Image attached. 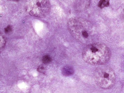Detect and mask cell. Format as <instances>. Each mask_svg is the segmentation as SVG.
Listing matches in <instances>:
<instances>
[{"instance_id":"1","label":"cell","mask_w":124,"mask_h":93,"mask_svg":"<svg viewBox=\"0 0 124 93\" xmlns=\"http://www.w3.org/2000/svg\"><path fill=\"white\" fill-rule=\"evenodd\" d=\"M68 29L71 35L76 39L80 40L87 38L91 33L92 26L88 21L81 18L70 19L68 21Z\"/></svg>"},{"instance_id":"2","label":"cell","mask_w":124,"mask_h":93,"mask_svg":"<svg viewBox=\"0 0 124 93\" xmlns=\"http://www.w3.org/2000/svg\"><path fill=\"white\" fill-rule=\"evenodd\" d=\"M96 80L98 85L104 89H108L113 87L116 80L114 70L108 67L101 68L97 71Z\"/></svg>"},{"instance_id":"3","label":"cell","mask_w":124,"mask_h":93,"mask_svg":"<svg viewBox=\"0 0 124 93\" xmlns=\"http://www.w3.org/2000/svg\"><path fill=\"white\" fill-rule=\"evenodd\" d=\"M88 47L90 51L94 54L93 57L95 63L103 64L106 63L109 59L111 52L109 48L105 45L101 43L91 45Z\"/></svg>"},{"instance_id":"4","label":"cell","mask_w":124,"mask_h":93,"mask_svg":"<svg viewBox=\"0 0 124 93\" xmlns=\"http://www.w3.org/2000/svg\"><path fill=\"white\" fill-rule=\"evenodd\" d=\"M62 72L63 74L67 76L72 74L73 73V70L71 67H66L63 69Z\"/></svg>"},{"instance_id":"5","label":"cell","mask_w":124,"mask_h":93,"mask_svg":"<svg viewBox=\"0 0 124 93\" xmlns=\"http://www.w3.org/2000/svg\"><path fill=\"white\" fill-rule=\"evenodd\" d=\"M109 0H100L98 4V6L100 8L108 7L109 5Z\"/></svg>"},{"instance_id":"6","label":"cell","mask_w":124,"mask_h":93,"mask_svg":"<svg viewBox=\"0 0 124 93\" xmlns=\"http://www.w3.org/2000/svg\"><path fill=\"white\" fill-rule=\"evenodd\" d=\"M42 60L43 63L46 64L49 63L51 61V59L49 56L46 55L42 57Z\"/></svg>"},{"instance_id":"7","label":"cell","mask_w":124,"mask_h":93,"mask_svg":"<svg viewBox=\"0 0 124 93\" xmlns=\"http://www.w3.org/2000/svg\"><path fill=\"white\" fill-rule=\"evenodd\" d=\"M37 71L38 72L44 74L45 72V70L43 66L41 65L39 66L38 68Z\"/></svg>"},{"instance_id":"8","label":"cell","mask_w":124,"mask_h":93,"mask_svg":"<svg viewBox=\"0 0 124 93\" xmlns=\"http://www.w3.org/2000/svg\"><path fill=\"white\" fill-rule=\"evenodd\" d=\"M12 30V28L10 25L8 26L5 29V31L6 33L10 32Z\"/></svg>"},{"instance_id":"9","label":"cell","mask_w":124,"mask_h":93,"mask_svg":"<svg viewBox=\"0 0 124 93\" xmlns=\"http://www.w3.org/2000/svg\"><path fill=\"white\" fill-rule=\"evenodd\" d=\"M14 0V1H17L19 0Z\"/></svg>"},{"instance_id":"10","label":"cell","mask_w":124,"mask_h":93,"mask_svg":"<svg viewBox=\"0 0 124 93\" xmlns=\"http://www.w3.org/2000/svg\"></svg>"}]
</instances>
